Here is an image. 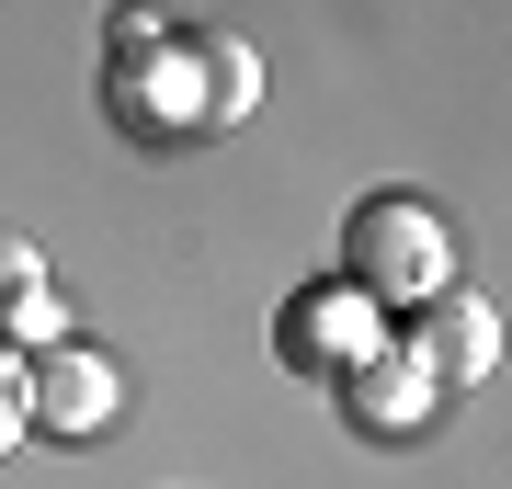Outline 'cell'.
<instances>
[{"label":"cell","instance_id":"obj_2","mask_svg":"<svg viewBox=\"0 0 512 489\" xmlns=\"http://www.w3.org/2000/svg\"><path fill=\"white\" fill-rule=\"evenodd\" d=\"M114 399H126V387H114V364L80 353V342H35V364H23V421H35V433H57V444L103 433Z\"/></svg>","mask_w":512,"mask_h":489},{"label":"cell","instance_id":"obj_7","mask_svg":"<svg viewBox=\"0 0 512 489\" xmlns=\"http://www.w3.org/2000/svg\"><path fill=\"white\" fill-rule=\"evenodd\" d=\"M353 296H296V319H285V364H319V353H342L353 342Z\"/></svg>","mask_w":512,"mask_h":489},{"label":"cell","instance_id":"obj_4","mask_svg":"<svg viewBox=\"0 0 512 489\" xmlns=\"http://www.w3.org/2000/svg\"><path fill=\"white\" fill-rule=\"evenodd\" d=\"M0 342H57V296H46V262H35V239H12L0 228Z\"/></svg>","mask_w":512,"mask_h":489},{"label":"cell","instance_id":"obj_6","mask_svg":"<svg viewBox=\"0 0 512 489\" xmlns=\"http://www.w3.org/2000/svg\"><path fill=\"white\" fill-rule=\"evenodd\" d=\"M421 364L399 353V364H365V376H353V421H365V433H387V421H421Z\"/></svg>","mask_w":512,"mask_h":489},{"label":"cell","instance_id":"obj_5","mask_svg":"<svg viewBox=\"0 0 512 489\" xmlns=\"http://www.w3.org/2000/svg\"><path fill=\"white\" fill-rule=\"evenodd\" d=\"M194 91H205V126H239V114H251V91H262L251 46H239V35H194Z\"/></svg>","mask_w":512,"mask_h":489},{"label":"cell","instance_id":"obj_8","mask_svg":"<svg viewBox=\"0 0 512 489\" xmlns=\"http://www.w3.org/2000/svg\"><path fill=\"white\" fill-rule=\"evenodd\" d=\"M23 444V364H0V455Z\"/></svg>","mask_w":512,"mask_h":489},{"label":"cell","instance_id":"obj_3","mask_svg":"<svg viewBox=\"0 0 512 489\" xmlns=\"http://www.w3.org/2000/svg\"><path fill=\"white\" fill-rule=\"evenodd\" d=\"M410 364L433 387H478L501 364V319L478 308V296H421V308H410Z\"/></svg>","mask_w":512,"mask_h":489},{"label":"cell","instance_id":"obj_1","mask_svg":"<svg viewBox=\"0 0 512 489\" xmlns=\"http://www.w3.org/2000/svg\"><path fill=\"white\" fill-rule=\"evenodd\" d=\"M342 273L376 308H421V296H444V228L421 217L410 194H365L342 217Z\"/></svg>","mask_w":512,"mask_h":489}]
</instances>
